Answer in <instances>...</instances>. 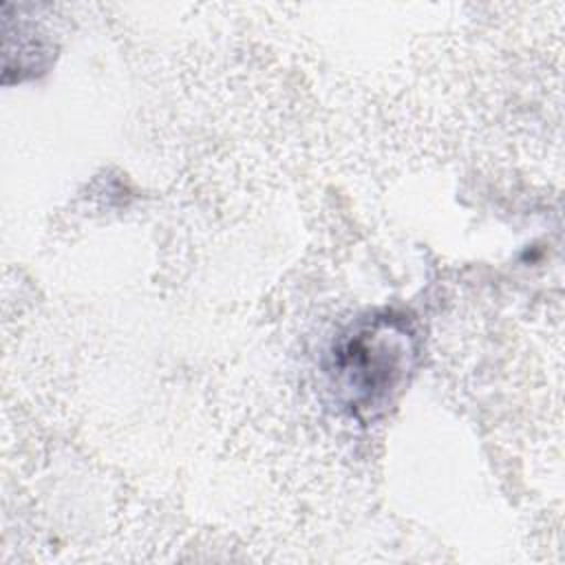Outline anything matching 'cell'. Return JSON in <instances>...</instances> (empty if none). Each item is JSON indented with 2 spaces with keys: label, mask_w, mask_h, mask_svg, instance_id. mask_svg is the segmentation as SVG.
<instances>
[{
  "label": "cell",
  "mask_w": 565,
  "mask_h": 565,
  "mask_svg": "<svg viewBox=\"0 0 565 565\" xmlns=\"http://www.w3.org/2000/svg\"><path fill=\"white\" fill-rule=\"evenodd\" d=\"M415 333L406 320L373 316L338 340L331 351L329 375L344 406L375 413L391 402L415 360Z\"/></svg>",
  "instance_id": "obj_1"
}]
</instances>
